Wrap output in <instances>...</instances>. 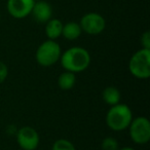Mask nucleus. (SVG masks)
<instances>
[{"label": "nucleus", "instance_id": "16", "mask_svg": "<svg viewBox=\"0 0 150 150\" xmlns=\"http://www.w3.org/2000/svg\"><path fill=\"white\" fill-rule=\"evenodd\" d=\"M7 76H8V68L5 63L0 61V84H2L6 80Z\"/></svg>", "mask_w": 150, "mask_h": 150}, {"label": "nucleus", "instance_id": "11", "mask_svg": "<svg viewBox=\"0 0 150 150\" xmlns=\"http://www.w3.org/2000/svg\"><path fill=\"white\" fill-rule=\"evenodd\" d=\"M63 23L59 19H52L45 23V35L47 39L57 40L62 36Z\"/></svg>", "mask_w": 150, "mask_h": 150}, {"label": "nucleus", "instance_id": "17", "mask_svg": "<svg viewBox=\"0 0 150 150\" xmlns=\"http://www.w3.org/2000/svg\"><path fill=\"white\" fill-rule=\"evenodd\" d=\"M141 45L142 48H147V50H150V32L146 31L144 32L141 35Z\"/></svg>", "mask_w": 150, "mask_h": 150}, {"label": "nucleus", "instance_id": "6", "mask_svg": "<svg viewBox=\"0 0 150 150\" xmlns=\"http://www.w3.org/2000/svg\"><path fill=\"white\" fill-rule=\"evenodd\" d=\"M82 32L88 35H99L106 28V20L99 13H88L79 21Z\"/></svg>", "mask_w": 150, "mask_h": 150}, {"label": "nucleus", "instance_id": "8", "mask_svg": "<svg viewBox=\"0 0 150 150\" xmlns=\"http://www.w3.org/2000/svg\"><path fill=\"white\" fill-rule=\"evenodd\" d=\"M35 3L34 0H7V13L17 20H22L31 15L32 8Z\"/></svg>", "mask_w": 150, "mask_h": 150}, {"label": "nucleus", "instance_id": "9", "mask_svg": "<svg viewBox=\"0 0 150 150\" xmlns=\"http://www.w3.org/2000/svg\"><path fill=\"white\" fill-rule=\"evenodd\" d=\"M31 15L37 23L45 24L52 18V7L45 0L35 1Z\"/></svg>", "mask_w": 150, "mask_h": 150}, {"label": "nucleus", "instance_id": "18", "mask_svg": "<svg viewBox=\"0 0 150 150\" xmlns=\"http://www.w3.org/2000/svg\"><path fill=\"white\" fill-rule=\"evenodd\" d=\"M118 150H136V149H134L133 147H129V146H127V147H122V148H119Z\"/></svg>", "mask_w": 150, "mask_h": 150}, {"label": "nucleus", "instance_id": "20", "mask_svg": "<svg viewBox=\"0 0 150 150\" xmlns=\"http://www.w3.org/2000/svg\"><path fill=\"white\" fill-rule=\"evenodd\" d=\"M34 1H39V0H34Z\"/></svg>", "mask_w": 150, "mask_h": 150}, {"label": "nucleus", "instance_id": "10", "mask_svg": "<svg viewBox=\"0 0 150 150\" xmlns=\"http://www.w3.org/2000/svg\"><path fill=\"white\" fill-rule=\"evenodd\" d=\"M81 33H82V30H81V27H80L79 23L71 21L66 24H63L62 36L65 39L69 40V41L76 40L80 37Z\"/></svg>", "mask_w": 150, "mask_h": 150}, {"label": "nucleus", "instance_id": "4", "mask_svg": "<svg viewBox=\"0 0 150 150\" xmlns=\"http://www.w3.org/2000/svg\"><path fill=\"white\" fill-rule=\"evenodd\" d=\"M62 48L56 40L47 39L40 43L35 52L36 62L42 67H50L60 61Z\"/></svg>", "mask_w": 150, "mask_h": 150}, {"label": "nucleus", "instance_id": "19", "mask_svg": "<svg viewBox=\"0 0 150 150\" xmlns=\"http://www.w3.org/2000/svg\"><path fill=\"white\" fill-rule=\"evenodd\" d=\"M0 22H1V13H0Z\"/></svg>", "mask_w": 150, "mask_h": 150}, {"label": "nucleus", "instance_id": "14", "mask_svg": "<svg viewBox=\"0 0 150 150\" xmlns=\"http://www.w3.org/2000/svg\"><path fill=\"white\" fill-rule=\"evenodd\" d=\"M52 150H76L75 145L67 139H58L54 142Z\"/></svg>", "mask_w": 150, "mask_h": 150}, {"label": "nucleus", "instance_id": "1", "mask_svg": "<svg viewBox=\"0 0 150 150\" xmlns=\"http://www.w3.org/2000/svg\"><path fill=\"white\" fill-rule=\"evenodd\" d=\"M91 54L88 50L81 46H72L62 52L60 63L65 71H70L75 74L86 71L91 65Z\"/></svg>", "mask_w": 150, "mask_h": 150}, {"label": "nucleus", "instance_id": "5", "mask_svg": "<svg viewBox=\"0 0 150 150\" xmlns=\"http://www.w3.org/2000/svg\"><path fill=\"white\" fill-rule=\"evenodd\" d=\"M127 129L131 140L137 145H145L150 141V121L147 117H134Z\"/></svg>", "mask_w": 150, "mask_h": 150}, {"label": "nucleus", "instance_id": "2", "mask_svg": "<svg viewBox=\"0 0 150 150\" xmlns=\"http://www.w3.org/2000/svg\"><path fill=\"white\" fill-rule=\"evenodd\" d=\"M133 118L131 108L127 104L118 103L114 106H110V109L106 113L105 121L111 131L122 132L127 129Z\"/></svg>", "mask_w": 150, "mask_h": 150}, {"label": "nucleus", "instance_id": "12", "mask_svg": "<svg viewBox=\"0 0 150 150\" xmlns=\"http://www.w3.org/2000/svg\"><path fill=\"white\" fill-rule=\"evenodd\" d=\"M102 99L105 102V104L109 105V106H114V105L120 103L121 94L117 88L109 86L103 90Z\"/></svg>", "mask_w": 150, "mask_h": 150}, {"label": "nucleus", "instance_id": "7", "mask_svg": "<svg viewBox=\"0 0 150 150\" xmlns=\"http://www.w3.org/2000/svg\"><path fill=\"white\" fill-rule=\"evenodd\" d=\"M16 139L20 148L23 150H36L40 143V136L34 127L25 125L18 129Z\"/></svg>", "mask_w": 150, "mask_h": 150}, {"label": "nucleus", "instance_id": "15", "mask_svg": "<svg viewBox=\"0 0 150 150\" xmlns=\"http://www.w3.org/2000/svg\"><path fill=\"white\" fill-rule=\"evenodd\" d=\"M102 150H118L119 149V142L114 137H105L101 143Z\"/></svg>", "mask_w": 150, "mask_h": 150}, {"label": "nucleus", "instance_id": "13", "mask_svg": "<svg viewBox=\"0 0 150 150\" xmlns=\"http://www.w3.org/2000/svg\"><path fill=\"white\" fill-rule=\"evenodd\" d=\"M76 83V74L70 71H64L58 77V86L63 91H70Z\"/></svg>", "mask_w": 150, "mask_h": 150}, {"label": "nucleus", "instance_id": "3", "mask_svg": "<svg viewBox=\"0 0 150 150\" xmlns=\"http://www.w3.org/2000/svg\"><path fill=\"white\" fill-rule=\"evenodd\" d=\"M129 71L137 79L150 77V50L140 48L134 52L129 61Z\"/></svg>", "mask_w": 150, "mask_h": 150}]
</instances>
